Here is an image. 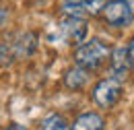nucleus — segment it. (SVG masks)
Listing matches in <instances>:
<instances>
[{
	"mask_svg": "<svg viewBox=\"0 0 134 130\" xmlns=\"http://www.w3.org/2000/svg\"><path fill=\"white\" fill-rule=\"evenodd\" d=\"M107 56H109V46L105 41H101V39H89V41L81 44L74 50L76 66L79 68H89V70L101 66L107 60Z\"/></svg>",
	"mask_w": 134,
	"mask_h": 130,
	"instance_id": "f257e3e1",
	"label": "nucleus"
},
{
	"mask_svg": "<svg viewBox=\"0 0 134 130\" xmlns=\"http://www.w3.org/2000/svg\"><path fill=\"white\" fill-rule=\"evenodd\" d=\"M122 95V83L118 79H103L93 89V101L99 107H111Z\"/></svg>",
	"mask_w": 134,
	"mask_h": 130,
	"instance_id": "f03ea898",
	"label": "nucleus"
},
{
	"mask_svg": "<svg viewBox=\"0 0 134 130\" xmlns=\"http://www.w3.org/2000/svg\"><path fill=\"white\" fill-rule=\"evenodd\" d=\"M105 23L111 27H124L132 21V8L128 6L126 0H111L107 2V6L103 8Z\"/></svg>",
	"mask_w": 134,
	"mask_h": 130,
	"instance_id": "7ed1b4c3",
	"label": "nucleus"
},
{
	"mask_svg": "<svg viewBox=\"0 0 134 130\" xmlns=\"http://www.w3.org/2000/svg\"><path fill=\"white\" fill-rule=\"evenodd\" d=\"M62 29L66 33V37L72 44H85V37H87V23H85L81 17H70L62 23Z\"/></svg>",
	"mask_w": 134,
	"mask_h": 130,
	"instance_id": "20e7f679",
	"label": "nucleus"
},
{
	"mask_svg": "<svg viewBox=\"0 0 134 130\" xmlns=\"http://www.w3.org/2000/svg\"><path fill=\"white\" fill-rule=\"evenodd\" d=\"M128 50L124 48H116L114 50V54H111V72H114V77L111 79H122L124 74H126V68H128Z\"/></svg>",
	"mask_w": 134,
	"mask_h": 130,
	"instance_id": "39448f33",
	"label": "nucleus"
},
{
	"mask_svg": "<svg viewBox=\"0 0 134 130\" xmlns=\"http://www.w3.org/2000/svg\"><path fill=\"white\" fill-rule=\"evenodd\" d=\"M72 130H103V118L99 114H83L72 124Z\"/></svg>",
	"mask_w": 134,
	"mask_h": 130,
	"instance_id": "423d86ee",
	"label": "nucleus"
},
{
	"mask_svg": "<svg viewBox=\"0 0 134 130\" xmlns=\"http://www.w3.org/2000/svg\"><path fill=\"white\" fill-rule=\"evenodd\" d=\"M39 130H72L68 126L66 118L60 114H50L43 118V122H41V128Z\"/></svg>",
	"mask_w": 134,
	"mask_h": 130,
	"instance_id": "0eeeda50",
	"label": "nucleus"
},
{
	"mask_svg": "<svg viewBox=\"0 0 134 130\" xmlns=\"http://www.w3.org/2000/svg\"><path fill=\"white\" fill-rule=\"evenodd\" d=\"M64 83H66L68 89H81L85 87V83H87V72H85L83 68H72V70H68L66 77H64Z\"/></svg>",
	"mask_w": 134,
	"mask_h": 130,
	"instance_id": "6e6552de",
	"label": "nucleus"
},
{
	"mask_svg": "<svg viewBox=\"0 0 134 130\" xmlns=\"http://www.w3.org/2000/svg\"><path fill=\"white\" fill-rule=\"evenodd\" d=\"M107 0H83V8L87 15H97V13H101L107 4H105Z\"/></svg>",
	"mask_w": 134,
	"mask_h": 130,
	"instance_id": "1a4fd4ad",
	"label": "nucleus"
},
{
	"mask_svg": "<svg viewBox=\"0 0 134 130\" xmlns=\"http://www.w3.org/2000/svg\"><path fill=\"white\" fill-rule=\"evenodd\" d=\"M128 62H130V66H134V37L128 46Z\"/></svg>",
	"mask_w": 134,
	"mask_h": 130,
	"instance_id": "9d476101",
	"label": "nucleus"
},
{
	"mask_svg": "<svg viewBox=\"0 0 134 130\" xmlns=\"http://www.w3.org/2000/svg\"><path fill=\"white\" fill-rule=\"evenodd\" d=\"M4 130H27V128H23V126H19V124H10V126H6Z\"/></svg>",
	"mask_w": 134,
	"mask_h": 130,
	"instance_id": "9b49d317",
	"label": "nucleus"
},
{
	"mask_svg": "<svg viewBox=\"0 0 134 130\" xmlns=\"http://www.w3.org/2000/svg\"><path fill=\"white\" fill-rule=\"evenodd\" d=\"M2 54H4V48H2V46H0V58H2Z\"/></svg>",
	"mask_w": 134,
	"mask_h": 130,
	"instance_id": "f8f14e48",
	"label": "nucleus"
},
{
	"mask_svg": "<svg viewBox=\"0 0 134 130\" xmlns=\"http://www.w3.org/2000/svg\"><path fill=\"white\" fill-rule=\"evenodd\" d=\"M132 13H134V0H132Z\"/></svg>",
	"mask_w": 134,
	"mask_h": 130,
	"instance_id": "ddd939ff",
	"label": "nucleus"
}]
</instances>
